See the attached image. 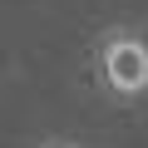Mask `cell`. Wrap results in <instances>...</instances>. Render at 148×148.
<instances>
[{
    "label": "cell",
    "instance_id": "obj_2",
    "mask_svg": "<svg viewBox=\"0 0 148 148\" xmlns=\"http://www.w3.org/2000/svg\"><path fill=\"white\" fill-rule=\"evenodd\" d=\"M40 148H79V143H69V138H45Z\"/></svg>",
    "mask_w": 148,
    "mask_h": 148
},
{
    "label": "cell",
    "instance_id": "obj_1",
    "mask_svg": "<svg viewBox=\"0 0 148 148\" xmlns=\"http://www.w3.org/2000/svg\"><path fill=\"white\" fill-rule=\"evenodd\" d=\"M94 74L109 99L133 104L148 94V35L133 25H109L94 45Z\"/></svg>",
    "mask_w": 148,
    "mask_h": 148
}]
</instances>
